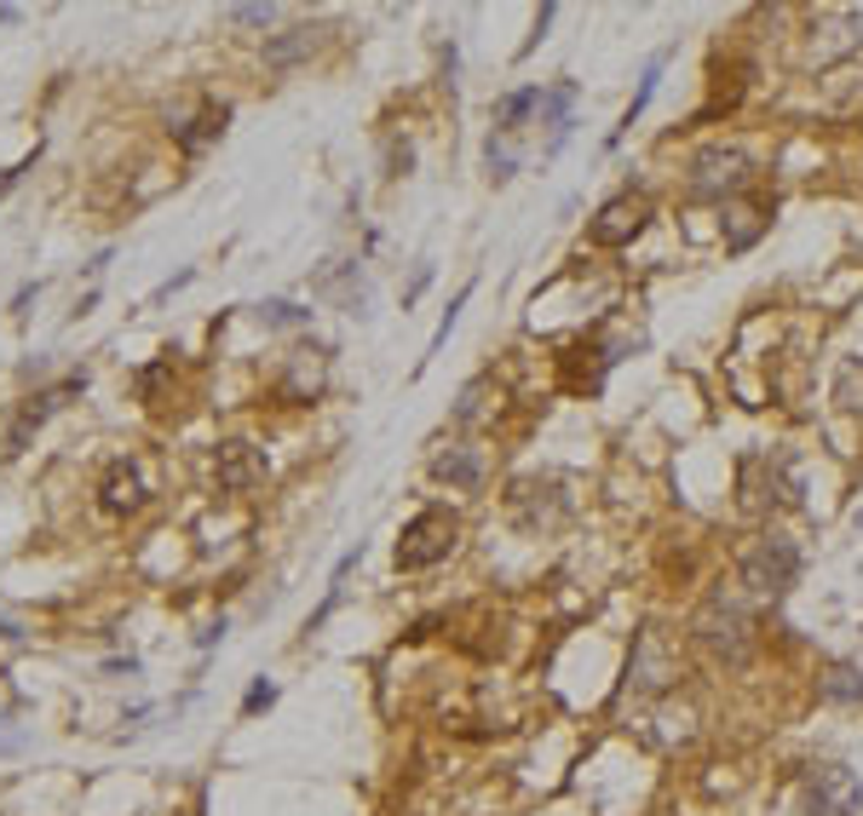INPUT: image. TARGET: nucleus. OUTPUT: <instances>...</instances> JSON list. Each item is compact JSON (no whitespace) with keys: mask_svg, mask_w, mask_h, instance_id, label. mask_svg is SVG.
Returning <instances> with one entry per match:
<instances>
[{"mask_svg":"<svg viewBox=\"0 0 863 816\" xmlns=\"http://www.w3.org/2000/svg\"><path fill=\"white\" fill-rule=\"evenodd\" d=\"M691 633H696V644H703L714 661H725V667H743V661L754 656V616L743 609V598L714 593L703 609H696Z\"/></svg>","mask_w":863,"mask_h":816,"instance_id":"1","label":"nucleus"},{"mask_svg":"<svg viewBox=\"0 0 863 816\" xmlns=\"http://www.w3.org/2000/svg\"><path fill=\"white\" fill-rule=\"evenodd\" d=\"M455 547H460V518L449 513V506H426V513H415L404 524L391 558H397V569H432V564H444Z\"/></svg>","mask_w":863,"mask_h":816,"instance_id":"2","label":"nucleus"},{"mask_svg":"<svg viewBox=\"0 0 863 816\" xmlns=\"http://www.w3.org/2000/svg\"><path fill=\"white\" fill-rule=\"evenodd\" d=\"M748 179H754V161L737 145H703L685 167V190L696 201H725V196L748 190Z\"/></svg>","mask_w":863,"mask_h":816,"instance_id":"3","label":"nucleus"},{"mask_svg":"<svg viewBox=\"0 0 863 816\" xmlns=\"http://www.w3.org/2000/svg\"><path fill=\"white\" fill-rule=\"evenodd\" d=\"M794 581H801V547L788 535H766L743 553V587L754 598H783Z\"/></svg>","mask_w":863,"mask_h":816,"instance_id":"4","label":"nucleus"},{"mask_svg":"<svg viewBox=\"0 0 863 816\" xmlns=\"http://www.w3.org/2000/svg\"><path fill=\"white\" fill-rule=\"evenodd\" d=\"M801 799H806V816H857L863 810V782L852 765H812L806 782H801Z\"/></svg>","mask_w":863,"mask_h":816,"instance_id":"5","label":"nucleus"},{"mask_svg":"<svg viewBox=\"0 0 863 816\" xmlns=\"http://www.w3.org/2000/svg\"><path fill=\"white\" fill-rule=\"evenodd\" d=\"M645 225H651V196L622 190V196H611L605 208L587 219V242H593V248H627Z\"/></svg>","mask_w":863,"mask_h":816,"instance_id":"6","label":"nucleus"},{"mask_svg":"<svg viewBox=\"0 0 863 816\" xmlns=\"http://www.w3.org/2000/svg\"><path fill=\"white\" fill-rule=\"evenodd\" d=\"M743 495H748L754 513H772V506H794L801 484H794L788 455H760V460H743Z\"/></svg>","mask_w":863,"mask_h":816,"instance_id":"7","label":"nucleus"},{"mask_svg":"<svg viewBox=\"0 0 863 816\" xmlns=\"http://www.w3.org/2000/svg\"><path fill=\"white\" fill-rule=\"evenodd\" d=\"M98 500H105V513H139V506L150 500V484H145V466L139 460H116L110 471H105V484H98Z\"/></svg>","mask_w":863,"mask_h":816,"instance_id":"8","label":"nucleus"},{"mask_svg":"<svg viewBox=\"0 0 863 816\" xmlns=\"http://www.w3.org/2000/svg\"><path fill=\"white\" fill-rule=\"evenodd\" d=\"M542 127H547V156H558L564 150V139H571V127H576V81H553V87H542V116H536Z\"/></svg>","mask_w":863,"mask_h":816,"instance_id":"9","label":"nucleus"},{"mask_svg":"<svg viewBox=\"0 0 863 816\" xmlns=\"http://www.w3.org/2000/svg\"><path fill=\"white\" fill-rule=\"evenodd\" d=\"M214 478H219V489L242 495V489H254V484L265 478V455H259L254 444H225L219 460H214Z\"/></svg>","mask_w":863,"mask_h":816,"instance_id":"10","label":"nucleus"},{"mask_svg":"<svg viewBox=\"0 0 863 816\" xmlns=\"http://www.w3.org/2000/svg\"><path fill=\"white\" fill-rule=\"evenodd\" d=\"M432 478L449 484V489H478V484H484V455L467 449V444L438 449V455H432Z\"/></svg>","mask_w":863,"mask_h":816,"instance_id":"11","label":"nucleus"},{"mask_svg":"<svg viewBox=\"0 0 863 816\" xmlns=\"http://www.w3.org/2000/svg\"><path fill=\"white\" fill-rule=\"evenodd\" d=\"M81 386H87V374H70V380H58L52 391L29 397V402H23V415H18V426H12V449H23V444H29V431H36V426H41V420L52 415V408H58L63 397H76Z\"/></svg>","mask_w":863,"mask_h":816,"instance_id":"12","label":"nucleus"},{"mask_svg":"<svg viewBox=\"0 0 863 816\" xmlns=\"http://www.w3.org/2000/svg\"><path fill=\"white\" fill-rule=\"evenodd\" d=\"M529 116H542V87L502 92V98H495V110H489V132H507V139H513Z\"/></svg>","mask_w":863,"mask_h":816,"instance_id":"13","label":"nucleus"},{"mask_svg":"<svg viewBox=\"0 0 863 816\" xmlns=\"http://www.w3.org/2000/svg\"><path fill=\"white\" fill-rule=\"evenodd\" d=\"M662 70H668V47H662L651 63H645V76H639V87H634V98H627V110H622V127L611 132V145H622L627 139V127H634L645 110H651V98H656V87H662Z\"/></svg>","mask_w":863,"mask_h":816,"instance_id":"14","label":"nucleus"},{"mask_svg":"<svg viewBox=\"0 0 863 816\" xmlns=\"http://www.w3.org/2000/svg\"><path fill=\"white\" fill-rule=\"evenodd\" d=\"M311 52H317V29L311 23H294V29H282V36L265 41V63H271V70H288V63H300Z\"/></svg>","mask_w":863,"mask_h":816,"instance_id":"15","label":"nucleus"},{"mask_svg":"<svg viewBox=\"0 0 863 816\" xmlns=\"http://www.w3.org/2000/svg\"><path fill=\"white\" fill-rule=\"evenodd\" d=\"M225 121H230V110H225V105H202L190 121H179V127H173V139H179V150H202V145H214L219 132H225Z\"/></svg>","mask_w":863,"mask_h":816,"instance_id":"16","label":"nucleus"},{"mask_svg":"<svg viewBox=\"0 0 863 816\" xmlns=\"http://www.w3.org/2000/svg\"><path fill=\"white\" fill-rule=\"evenodd\" d=\"M823 701H841V707H863V667H846V661H829L823 667Z\"/></svg>","mask_w":863,"mask_h":816,"instance_id":"17","label":"nucleus"},{"mask_svg":"<svg viewBox=\"0 0 863 816\" xmlns=\"http://www.w3.org/2000/svg\"><path fill=\"white\" fill-rule=\"evenodd\" d=\"M817 29H823V36H835L829 47H817V58H841V52L863 47V12H829Z\"/></svg>","mask_w":863,"mask_h":816,"instance_id":"18","label":"nucleus"},{"mask_svg":"<svg viewBox=\"0 0 863 816\" xmlns=\"http://www.w3.org/2000/svg\"><path fill=\"white\" fill-rule=\"evenodd\" d=\"M484 167H489L495 185H507V179L518 173V150H513L507 132H489V139H484Z\"/></svg>","mask_w":863,"mask_h":816,"instance_id":"19","label":"nucleus"},{"mask_svg":"<svg viewBox=\"0 0 863 816\" xmlns=\"http://www.w3.org/2000/svg\"><path fill=\"white\" fill-rule=\"evenodd\" d=\"M254 311H259L265 328H306L311 322V311H306V305H294V299H259Z\"/></svg>","mask_w":863,"mask_h":816,"instance_id":"20","label":"nucleus"},{"mask_svg":"<svg viewBox=\"0 0 863 816\" xmlns=\"http://www.w3.org/2000/svg\"><path fill=\"white\" fill-rule=\"evenodd\" d=\"M835 402H841V408H852V415L863 408V362H857V357H852V362H841V380H835Z\"/></svg>","mask_w":863,"mask_h":816,"instance_id":"21","label":"nucleus"},{"mask_svg":"<svg viewBox=\"0 0 863 816\" xmlns=\"http://www.w3.org/2000/svg\"><path fill=\"white\" fill-rule=\"evenodd\" d=\"M467 299H473V282H467V288H460V293L449 299V311H444V322H438V334H432V346H426V357H438V351H444V339H449V328L460 322V305H467Z\"/></svg>","mask_w":863,"mask_h":816,"instance_id":"22","label":"nucleus"},{"mask_svg":"<svg viewBox=\"0 0 863 816\" xmlns=\"http://www.w3.org/2000/svg\"><path fill=\"white\" fill-rule=\"evenodd\" d=\"M271 701H277V685H271V678H254V685H248V696H242V713L254 719V713H265Z\"/></svg>","mask_w":863,"mask_h":816,"instance_id":"23","label":"nucleus"},{"mask_svg":"<svg viewBox=\"0 0 863 816\" xmlns=\"http://www.w3.org/2000/svg\"><path fill=\"white\" fill-rule=\"evenodd\" d=\"M230 23H277V7H230Z\"/></svg>","mask_w":863,"mask_h":816,"instance_id":"24","label":"nucleus"},{"mask_svg":"<svg viewBox=\"0 0 863 816\" xmlns=\"http://www.w3.org/2000/svg\"><path fill=\"white\" fill-rule=\"evenodd\" d=\"M426 282H432V265H415V277H409V288H404V305H415Z\"/></svg>","mask_w":863,"mask_h":816,"instance_id":"25","label":"nucleus"},{"mask_svg":"<svg viewBox=\"0 0 863 816\" xmlns=\"http://www.w3.org/2000/svg\"><path fill=\"white\" fill-rule=\"evenodd\" d=\"M18 179H23V167H7V173H0V196H7V190H12Z\"/></svg>","mask_w":863,"mask_h":816,"instance_id":"26","label":"nucleus"},{"mask_svg":"<svg viewBox=\"0 0 863 816\" xmlns=\"http://www.w3.org/2000/svg\"><path fill=\"white\" fill-rule=\"evenodd\" d=\"M857 529H863V506H857Z\"/></svg>","mask_w":863,"mask_h":816,"instance_id":"27","label":"nucleus"},{"mask_svg":"<svg viewBox=\"0 0 863 816\" xmlns=\"http://www.w3.org/2000/svg\"><path fill=\"white\" fill-rule=\"evenodd\" d=\"M0 725H7V719H0Z\"/></svg>","mask_w":863,"mask_h":816,"instance_id":"28","label":"nucleus"}]
</instances>
